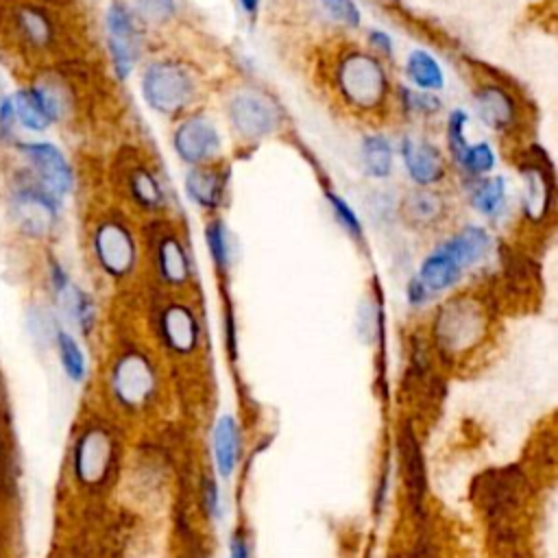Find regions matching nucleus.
Returning a JSON list of instances; mask_svg holds the SVG:
<instances>
[{"label":"nucleus","instance_id":"obj_12","mask_svg":"<svg viewBox=\"0 0 558 558\" xmlns=\"http://www.w3.org/2000/svg\"><path fill=\"white\" fill-rule=\"evenodd\" d=\"M218 133L205 118H190L174 131V148L187 163H201L218 150Z\"/></svg>","mask_w":558,"mask_h":558},{"label":"nucleus","instance_id":"obj_16","mask_svg":"<svg viewBox=\"0 0 558 558\" xmlns=\"http://www.w3.org/2000/svg\"><path fill=\"white\" fill-rule=\"evenodd\" d=\"M551 174L541 166L523 168V209L530 220H543L551 207Z\"/></svg>","mask_w":558,"mask_h":558},{"label":"nucleus","instance_id":"obj_38","mask_svg":"<svg viewBox=\"0 0 558 558\" xmlns=\"http://www.w3.org/2000/svg\"><path fill=\"white\" fill-rule=\"evenodd\" d=\"M403 98H405V107L412 109V111H418V113H434L440 102L438 98H434L432 94L427 92H412V89H401Z\"/></svg>","mask_w":558,"mask_h":558},{"label":"nucleus","instance_id":"obj_40","mask_svg":"<svg viewBox=\"0 0 558 558\" xmlns=\"http://www.w3.org/2000/svg\"><path fill=\"white\" fill-rule=\"evenodd\" d=\"M15 113H13V105H11V96H4L0 102V135L7 140L13 135V126H15Z\"/></svg>","mask_w":558,"mask_h":558},{"label":"nucleus","instance_id":"obj_33","mask_svg":"<svg viewBox=\"0 0 558 558\" xmlns=\"http://www.w3.org/2000/svg\"><path fill=\"white\" fill-rule=\"evenodd\" d=\"M460 166H462L466 172H471V174H482V172L493 170V166H495V155H493V150H490L488 144L480 142V144L466 148V153H464Z\"/></svg>","mask_w":558,"mask_h":558},{"label":"nucleus","instance_id":"obj_7","mask_svg":"<svg viewBox=\"0 0 558 558\" xmlns=\"http://www.w3.org/2000/svg\"><path fill=\"white\" fill-rule=\"evenodd\" d=\"M94 255L109 277H126L137 259L135 242L129 229L118 220H105L94 231Z\"/></svg>","mask_w":558,"mask_h":558},{"label":"nucleus","instance_id":"obj_32","mask_svg":"<svg viewBox=\"0 0 558 558\" xmlns=\"http://www.w3.org/2000/svg\"><path fill=\"white\" fill-rule=\"evenodd\" d=\"M504 194H506V185H504V179L501 177H493V179H486L482 181L473 194H471V203L477 211L486 214V216H493L501 203H504Z\"/></svg>","mask_w":558,"mask_h":558},{"label":"nucleus","instance_id":"obj_20","mask_svg":"<svg viewBox=\"0 0 558 558\" xmlns=\"http://www.w3.org/2000/svg\"><path fill=\"white\" fill-rule=\"evenodd\" d=\"M462 268L453 262V257L442 248L438 246L432 255H427L421 264V270H418V281L425 286V290H445L449 286H453L460 277Z\"/></svg>","mask_w":558,"mask_h":558},{"label":"nucleus","instance_id":"obj_22","mask_svg":"<svg viewBox=\"0 0 558 558\" xmlns=\"http://www.w3.org/2000/svg\"><path fill=\"white\" fill-rule=\"evenodd\" d=\"M238 425L233 421V416L225 414L220 416V421L216 423L214 429V451H216V464L222 477H229L235 469L238 462Z\"/></svg>","mask_w":558,"mask_h":558},{"label":"nucleus","instance_id":"obj_39","mask_svg":"<svg viewBox=\"0 0 558 558\" xmlns=\"http://www.w3.org/2000/svg\"><path fill=\"white\" fill-rule=\"evenodd\" d=\"M13 458H11V447L7 442V436L0 427V490L9 488V482L13 480Z\"/></svg>","mask_w":558,"mask_h":558},{"label":"nucleus","instance_id":"obj_44","mask_svg":"<svg viewBox=\"0 0 558 558\" xmlns=\"http://www.w3.org/2000/svg\"><path fill=\"white\" fill-rule=\"evenodd\" d=\"M371 41L381 50V52H390L392 50V44H390V37L386 33H379V31H373L371 33Z\"/></svg>","mask_w":558,"mask_h":558},{"label":"nucleus","instance_id":"obj_24","mask_svg":"<svg viewBox=\"0 0 558 558\" xmlns=\"http://www.w3.org/2000/svg\"><path fill=\"white\" fill-rule=\"evenodd\" d=\"M11 105H13V113H15V122L22 124L28 131H44L52 124L50 116L46 113L44 105L39 102V98L35 96L33 89H20L11 96Z\"/></svg>","mask_w":558,"mask_h":558},{"label":"nucleus","instance_id":"obj_6","mask_svg":"<svg viewBox=\"0 0 558 558\" xmlns=\"http://www.w3.org/2000/svg\"><path fill=\"white\" fill-rule=\"evenodd\" d=\"M111 392L124 408H142L155 395V371L142 353H124L111 368Z\"/></svg>","mask_w":558,"mask_h":558},{"label":"nucleus","instance_id":"obj_15","mask_svg":"<svg viewBox=\"0 0 558 558\" xmlns=\"http://www.w3.org/2000/svg\"><path fill=\"white\" fill-rule=\"evenodd\" d=\"M401 153H403V161L410 177L418 185H429L442 177L445 168H442L440 153L429 142L408 137L401 146Z\"/></svg>","mask_w":558,"mask_h":558},{"label":"nucleus","instance_id":"obj_17","mask_svg":"<svg viewBox=\"0 0 558 558\" xmlns=\"http://www.w3.org/2000/svg\"><path fill=\"white\" fill-rule=\"evenodd\" d=\"M475 109L480 118L493 129H506L517 118L514 100L497 85H484L475 94Z\"/></svg>","mask_w":558,"mask_h":558},{"label":"nucleus","instance_id":"obj_29","mask_svg":"<svg viewBox=\"0 0 558 558\" xmlns=\"http://www.w3.org/2000/svg\"><path fill=\"white\" fill-rule=\"evenodd\" d=\"M54 344H57L59 360H61V366H63L65 375L72 381H83V377H85V355H83L78 342L68 331L57 329Z\"/></svg>","mask_w":558,"mask_h":558},{"label":"nucleus","instance_id":"obj_5","mask_svg":"<svg viewBox=\"0 0 558 558\" xmlns=\"http://www.w3.org/2000/svg\"><path fill=\"white\" fill-rule=\"evenodd\" d=\"M142 92L153 109L177 113L190 102L194 83L183 68L170 61H159L146 70L142 78Z\"/></svg>","mask_w":558,"mask_h":558},{"label":"nucleus","instance_id":"obj_45","mask_svg":"<svg viewBox=\"0 0 558 558\" xmlns=\"http://www.w3.org/2000/svg\"><path fill=\"white\" fill-rule=\"evenodd\" d=\"M240 4H242V9H244V11H248V13H255V11H257V4H259V0H240Z\"/></svg>","mask_w":558,"mask_h":558},{"label":"nucleus","instance_id":"obj_30","mask_svg":"<svg viewBox=\"0 0 558 558\" xmlns=\"http://www.w3.org/2000/svg\"><path fill=\"white\" fill-rule=\"evenodd\" d=\"M129 187L133 198L146 207V209H157L163 203V194L161 187L157 183V179L146 170V168H135L129 177Z\"/></svg>","mask_w":558,"mask_h":558},{"label":"nucleus","instance_id":"obj_41","mask_svg":"<svg viewBox=\"0 0 558 558\" xmlns=\"http://www.w3.org/2000/svg\"><path fill=\"white\" fill-rule=\"evenodd\" d=\"M203 499H205V508L211 517L220 514V499H218V486L211 477L205 480V488H203Z\"/></svg>","mask_w":558,"mask_h":558},{"label":"nucleus","instance_id":"obj_13","mask_svg":"<svg viewBox=\"0 0 558 558\" xmlns=\"http://www.w3.org/2000/svg\"><path fill=\"white\" fill-rule=\"evenodd\" d=\"M159 331L163 342L174 353H190L198 342V323L187 305L170 303L159 316Z\"/></svg>","mask_w":558,"mask_h":558},{"label":"nucleus","instance_id":"obj_2","mask_svg":"<svg viewBox=\"0 0 558 558\" xmlns=\"http://www.w3.org/2000/svg\"><path fill=\"white\" fill-rule=\"evenodd\" d=\"M116 440L102 425H87L72 447V475L85 488H100L113 469Z\"/></svg>","mask_w":558,"mask_h":558},{"label":"nucleus","instance_id":"obj_43","mask_svg":"<svg viewBox=\"0 0 558 558\" xmlns=\"http://www.w3.org/2000/svg\"><path fill=\"white\" fill-rule=\"evenodd\" d=\"M229 547H231V558H248V543L242 534H235Z\"/></svg>","mask_w":558,"mask_h":558},{"label":"nucleus","instance_id":"obj_1","mask_svg":"<svg viewBox=\"0 0 558 558\" xmlns=\"http://www.w3.org/2000/svg\"><path fill=\"white\" fill-rule=\"evenodd\" d=\"M486 314L471 299H451L434 318L436 342L447 353H462L475 347L486 333Z\"/></svg>","mask_w":558,"mask_h":558},{"label":"nucleus","instance_id":"obj_10","mask_svg":"<svg viewBox=\"0 0 558 558\" xmlns=\"http://www.w3.org/2000/svg\"><path fill=\"white\" fill-rule=\"evenodd\" d=\"M107 39L113 68L120 78H126L140 54V37L131 15L120 4H111L107 11Z\"/></svg>","mask_w":558,"mask_h":558},{"label":"nucleus","instance_id":"obj_23","mask_svg":"<svg viewBox=\"0 0 558 558\" xmlns=\"http://www.w3.org/2000/svg\"><path fill=\"white\" fill-rule=\"evenodd\" d=\"M222 187H225V177L211 168H194L185 179V190L190 198H194L198 205L207 209L220 203Z\"/></svg>","mask_w":558,"mask_h":558},{"label":"nucleus","instance_id":"obj_19","mask_svg":"<svg viewBox=\"0 0 558 558\" xmlns=\"http://www.w3.org/2000/svg\"><path fill=\"white\" fill-rule=\"evenodd\" d=\"M488 233L482 227H464L460 233L440 244L460 268L477 264L488 253Z\"/></svg>","mask_w":558,"mask_h":558},{"label":"nucleus","instance_id":"obj_9","mask_svg":"<svg viewBox=\"0 0 558 558\" xmlns=\"http://www.w3.org/2000/svg\"><path fill=\"white\" fill-rule=\"evenodd\" d=\"M20 153L28 159L39 177L41 187L50 194L63 196L72 190V168L63 153L50 142H22Z\"/></svg>","mask_w":558,"mask_h":558},{"label":"nucleus","instance_id":"obj_26","mask_svg":"<svg viewBox=\"0 0 558 558\" xmlns=\"http://www.w3.org/2000/svg\"><path fill=\"white\" fill-rule=\"evenodd\" d=\"M408 76L421 89H440L445 83L440 65L425 50H414L408 57Z\"/></svg>","mask_w":558,"mask_h":558},{"label":"nucleus","instance_id":"obj_8","mask_svg":"<svg viewBox=\"0 0 558 558\" xmlns=\"http://www.w3.org/2000/svg\"><path fill=\"white\" fill-rule=\"evenodd\" d=\"M11 216L28 238H44L57 222V205L46 187L20 185L11 196Z\"/></svg>","mask_w":558,"mask_h":558},{"label":"nucleus","instance_id":"obj_34","mask_svg":"<svg viewBox=\"0 0 558 558\" xmlns=\"http://www.w3.org/2000/svg\"><path fill=\"white\" fill-rule=\"evenodd\" d=\"M205 240H207V248L211 253V259L218 268H225L229 262V248H227V233L220 220H211L205 229Z\"/></svg>","mask_w":558,"mask_h":558},{"label":"nucleus","instance_id":"obj_37","mask_svg":"<svg viewBox=\"0 0 558 558\" xmlns=\"http://www.w3.org/2000/svg\"><path fill=\"white\" fill-rule=\"evenodd\" d=\"M323 7L327 9L329 15H333L338 22L347 26L360 24V11L353 4V0H323Z\"/></svg>","mask_w":558,"mask_h":558},{"label":"nucleus","instance_id":"obj_27","mask_svg":"<svg viewBox=\"0 0 558 558\" xmlns=\"http://www.w3.org/2000/svg\"><path fill=\"white\" fill-rule=\"evenodd\" d=\"M362 159H364V168L371 177H388L390 174L392 150L384 137H379V135L364 137Z\"/></svg>","mask_w":558,"mask_h":558},{"label":"nucleus","instance_id":"obj_31","mask_svg":"<svg viewBox=\"0 0 558 558\" xmlns=\"http://www.w3.org/2000/svg\"><path fill=\"white\" fill-rule=\"evenodd\" d=\"M120 7L144 22H166L174 13V0H120Z\"/></svg>","mask_w":558,"mask_h":558},{"label":"nucleus","instance_id":"obj_28","mask_svg":"<svg viewBox=\"0 0 558 558\" xmlns=\"http://www.w3.org/2000/svg\"><path fill=\"white\" fill-rule=\"evenodd\" d=\"M35 92V96L39 98V102L44 105L46 113L50 116V120H59L63 118V113L70 109V96L65 85H61L54 78H41L39 83H35L31 87Z\"/></svg>","mask_w":558,"mask_h":558},{"label":"nucleus","instance_id":"obj_35","mask_svg":"<svg viewBox=\"0 0 558 558\" xmlns=\"http://www.w3.org/2000/svg\"><path fill=\"white\" fill-rule=\"evenodd\" d=\"M327 201H329V205H331V211H333V216H336V220L342 225V229L349 233V235H353V238H360L362 235V227H360V220H357V216L353 214V209L340 198V196H336V194H327Z\"/></svg>","mask_w":558,"mask_h":558},{"label":"nucleus","instance_id":"obj_11","mask_svg":"<svg viewBox=\"0 0 558 558\" xmlns=\"http://www.w3.org/2000/svg\"><path fill=\"white\" fill-rule=\"evenodd\" d=\"M229 116L233 126L244 137H264L277 126V111L257 94H240L229 105Z\"/></svg>","mask_w":558,"mask_h":558},{"label":"nucleus","instance_id":"obj_14","mask_svg":"<svg viewBox=\"0 0 558 558\" xmlns=\"http://www.w3.org/2000/svg\"><path fill=\"white\" fill-rule=\"evenodd\" d=\"M399 458H401V475H403L408 501L412 504L414 510H418L425 495V464H423L418 440L410 427L401 429Z\"/></svg>","mask_w":558,"mask_h":558},{"label":"nucleus","instance_id":"obj_18","mask_svg":"<svg viewBox=\"0 0 558 558\" xmlns=\"http://www.w3.org/2000/svg\"><path fill=\"white\" fill-rule=\"evenodd\" d=\"M401 216L412 227H432L445 216V201L432 190H412L401 201Z\"/></svg>","mask_w":558,"mask_h":558},{"label":"nucleus","instance_id":"obj_42","mask_svg":"<svg viewBox=\"0 0 558 558\" xmlns=\"http://www.w3.org/2000/svg\"><path fill=\"white\" fill-rule=\"evenodd\" d=\"M408 299H410L412 305H421L427 299V290H425V286L418 279H412L408 283Z\"/></svg>","mask_w":558,"mask_h":558},{"label":"nucleus","instance_id":"obj_3","mask_svg":"<svg viewBox=\"0 0 558 558\" xmlns=\"http://www.w3.org/2000/svg\"><path fill=\"white\" fill-rule=\"evenodd\" d=\"M338 87L349 105L357 109H375L386 98V74L371 54L351 52L340 63Z\"/></svg>","mask_w":558,"mask_h":558},{"label":"nucleus","instance_id":"obj_21","mask_svg":"<svg viewBox=\"0 0 558 558\" xmlns=\"http://www.w3.org/2000/svg\"><path fill=\"white\" fill-rule=\"evenodd\" d=\"M157 266L163 281L170 286H181L190 277V264L187 255L181 246V242L174 235H166L157 244Z\"/></svg>","mask_w":558,"mask_h":558},{"label":"nucleus","instance_id":"obj_25","mask_svg":"<svg viewBox=\"0 0 558 558\" xmlns=\"http://www.w3.org/2000/svg\"><path fill=\"white\" fill-rule=\"evenodd\" d=\"M17 26H20V33L24 35V39L37 48L48 46L54 37L50 17L37 7H22L17 13Z\"/></svg>","mask_w":558,"mask_h":558},{"label":"nucleus","instance_id":"obj_4","mask_svg":"<svg viewBox=\"0 0 558 558\" xmlns=\"http://www.w3.org/2000/svg\"><path fill=\"white\" fill-rule=\"evenodd\" d=\"M473 497L490 521L504 523L523 506L525 477L514 466L488 471L475 482Z\"/></svg>","mask_w":558,"mask_h":558},{"label":"nucleus","instance_id":"obj_36","mask_svg":"<svg viewBox=\"0 0 558 558\" xmlns=\"http://www.w3.org/2000/svg\"><path fill=\"white\" fill-rule=\"evenodd\" d=\"M464 122H466V116L462 113V111H453L451 116H449V129H447V137H449V148H451V153H453V157H456V161L460 163L462 161V157H464V153H466V148H469V144H466V140H464Z\"/></svg>","mask_w":558,"mask_h":558}]
</instances>
